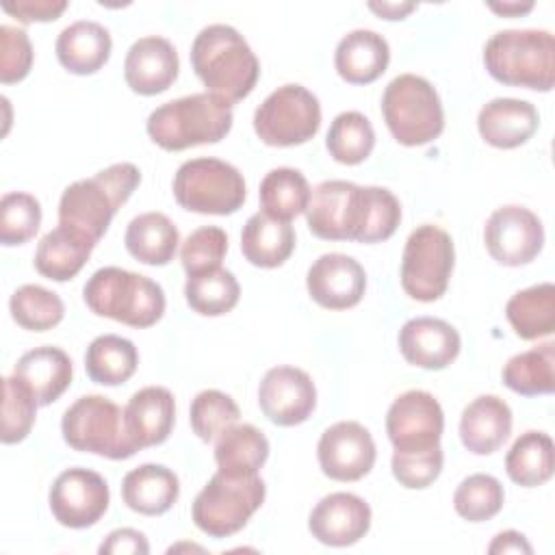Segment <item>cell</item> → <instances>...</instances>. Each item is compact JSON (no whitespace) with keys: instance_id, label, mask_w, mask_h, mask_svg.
Here are the masks:
<instances>
[{"instance_id":"cell-1","label":"cell","mask_w":555,"mask_h":555,"mask_svg":"<svg viewBox=\"0 0 555 555\" xmlns=\"http://www.w3.org/2000/svg\"><path fill=\"white\" fill-rule=\"evenodd\" d=\"M191 67L206 91L228 104L247 98L260 76L254 50L228 24H210L197 33L191 46Z\"/></svg>"},{"instance_id":"cell-2","label":"cell","mask_w":555,"mask_h":555,"mask_svg":"<svg viewBox=\"0 0 555 555\" xmlns=\"http://www.w3.org/2000/svg\"><path fill=\"white\" fill-rule=\"evenodd\" d=\"M139 182L141 171L132 163H115L93 178L76 180L61 195L59 223L69 225L98 243Z\"/></svg>"},{"instance_id":"cell-3","label":"cell","mask_w":555,"mask_h":555,"mask_svg":"<svg viewBox=\"0 0 555 555\" xmlns=\"http://www.w3.org/2000/svg\"><path fill=\"white\" fill-rule=\"evenodd\" d=\"M232 121V104L204 91L160 104L150 113L145 128L158 147L180 152L221 141L230 132Z\"/></svg>"},{"instance_id":"cell-4","label":"cell","mask_w":555,"mask_h":555,"mask_svg":"<svg viewBox=\"0 0 555 555\" xmlns=\"http://www.w3.org/2000/svg\"><path fill=\"white\" fill-rule=\"evenodd\" d=\"M488 74L509 87L551 91L555 82V39L548 30H499L483 48Z\"/></svg>"},{"instance_id":"cell-5","label":"cell","mask_w":555,"mask_h":555,"mask_svg":"<svg viewBox=\"0 0 555 555\" xmlns=\"http://www.w3.org/2000/svg\"><path fill=\"white\" fill-rule=\"evenodd\" d=\"M87 308L130 327H150L165 312V293L147 275L119 267L98 269L82 288Z\"/></svg>"},{"instance_id":"cell-6","label":"cell","mask_w":555,"mask_h":555,"mask_svg":"<svg viewBox=\"0 0 555 555\" xmlns=\"http://www.w3.org/2000/svg\"><path fill=\"white\" fill-rule=\"evenodd\" d=\"M382 115L397 143L416 147L431 143L444 130V111L438 91L416 74H399L382 95Z\"/></svg>"},{"instance_id":"cell-7","label":"cell","mask_w":555,"mask_h":555,"mask_svg":"<svg viewBox=\"0 0 555 555\" xmlns=\"http://www.w3.org/2000/svg\"><path fill=\"white\" fill-rule=\"evenodd\" d=\"M61 431L72 449L108 460H128L139 451L126 431L124 410L102 395L76 399L63 414Z\"/></svg>"},{"instance_id":"cell-8","label":"cell","mask_w":555,"mask_h":555,"mask_svg":"<svg viewBox=\"0 0 555 555\" xmlns=\"http://www.w3.org/2000/svg\"><path fill=\"white\" fill-rule=\"evenodd\" d=\"M264 494L267 486L258 475L232 477L217 470L193 501V522L210 538H228L260 509Z\"/></svg>"},{"instance_id":"cell-9","label":"cell","mask_w":555,"mask_h":555,"mask_svg":"<svg viewBox=\"0 0 555 555\" xmlns=\"http://www.w3.org/2000/svg\"><path fill=\"white\" fill-rule=\"evenodd\" d=\"M173 197L191 212L232 215L245 202V180L241 171L219 158H191L173 176Z\"/></svg>"},{"instance_id":"cell-10","label":"cell","mask_w":555,"mask_h":555,"mask_svg":"<svg viewBox=\"0 0 555 555\" xmlns=\"http://www.w3.org/2000/svg\"><path fill=\"white\" fill-rule=\"evenodd\" d=\"M321 126V104L301 85H282L269 93L254 113L258 139L273 147H291L310 141Z\"/></svg>"},{"instance_id":"cell-11","label":"cell","mask_w":555,"mask_h":555,"mask_svg":"<svg viewBox=\"0 0 555 555\" xmlns=\"http://www.w3.org/2000/svg\"><path fill=\"white\" fill-rule=\"evenodd\" d=\"M455 251L449 232L438 225H418L405 241L401 286L416 301H436L444 295Z\"/></svg>"},{"instance_id":"cell-12","label":"cell","mask_w":555,"mask_h":555,"mask_svg":"<svg viewBox=\"0 0 555 555\" xmlns=\"http://www.w3.org/2000/svg\"><path fill=\"white\" fill-rule=\"evenodd\" d=\"M444 414L438 399L427 390L399 395L386 414V434L395 451L418 453L440 447Z\"/></svg>"},{"instance_id":"cell-13","label":"cell","mask_w":555,"mask_h":555,"mask_svg":"<svg viewBox=\"0 0 555 555\" xmlns=\"http://www.w3.org/2000/svg\"><path fill=\"white\" fill-rule=\"evenodd\" d=\"M488 254L503 267L531 262L544 245V228L535 212L525 206L507 204L496 208L483 228Z\"/></svg>"},{"instance_id":"cell-14","label":"cell","mask_w":555,"mask_h":555,"mask_svg":"<svg viewBox=\"0 0 555 555\" xmlns=\"http://www.w3.org/2000/svg\"><path fill=\"white\" fill-rule=\"evenodd\" d=\"M310 232L323 241H356L362 223V186L325 180L310 193L306 208Z\"/></svg>"},{"instance_id":"cell-15","label":"cell","mask_w":555,"mask_h":555,"mask_svg":"<svg viewBox=\"0 0 555 555\" xmlns=\"http://www.w3.org/2000/svg\"><path fill=\"white\" fill-rule=\"evenodd\" d=\"M50 512L69 529H85L95 525L108 509L111 492L102 475L89 468L63 470L50 488Z\"/></svg>"},{"instance_id":"cell-16","label":"cell","mask_w":555,"mask_h":555,"mask_svg":"<svg viewBox=\"0 0 555 555\" xmlns=\"http://www.w3.org/2000/svg\"><path fill=\"white\" fill-rule=\"evenodd\" d=\"M317 457L325 477L334 481H358L371 473L377 451L364 425L338 421L321 434Z\"/></svg>"},{"instance_id":"cell-17","label":"cell","mask_w":555,"mask_h":555,"mask_svg":"<svg viewBox=\"0 0 555 555\" xmlns=\"http://www.w3.org/2000/svg\"><path fill=\"white\" fill-rule=\"evenodd\" d=\"M258 403L271 423L293 427L312 414L317 388L306 371L297 366H273L258 386Z\"/></svg>"},{"instance_id":"cell-18","label":"cell","mask_w":555,"mask_h":555,"mask_svg":"<svg viewBox=\"0 0 555 555\" xmlns=\"http://www.w3.org/2000/svg\"><path fill=\"white\" fill-rule=\"evenodd\" d=\"M310 297L327 310H347L360 304L366 291L362 264L347 254L319 256L306 275Z\"/></svg>"},{"instance_id":"cell-19","label":"cell","mask_w":555,"mask_h":555,"mask_svg":"<svg viewBox=\"0 0 555 555\" xmlns=\"http://www.w3.org/2000/svg\"><path fill=\"white\" fill-rule=\"evenodd\" d=\"M371 527V507L351 492H332L323 496L308 518L312 538L327 546H351L366 535Z\"/></svg>"},{"instance_id":"cell-20","label":"cell","mask_w":555,"mask_h":555,"mask_svg":"<svg viewBox=\"0 0 555 555\" xmlns=\"http://www.w3.org/2000/svg\"><path fill=\"white\" fill-rule=\"evenodd\" d=\"M457 330L436 317H414L399 330V351L412 366L440 371L460 353Z\"/></svg>"},{"instance_id":"cell-21","label":"cell","mask_w":555,"mask_h":555,"mask_svg":"<svg viewBox=\"0 0 555 555\" xmlns=\"http://www.w3.org/2000/svg\"><path fill=\"white\" fill-rule=\"evenodd\" d=\"M180 61L173 43L165 37L137 39L124 61V78L139 95H156L167 91L178 78Z\"/></svg>"},{"instance_id":"cell-22","label":"cell","mask_w":555,"mask_h":555,"mask_svg":"<svg viewBox=\"0 0 555 555\" xmlns=\"http://www.w3.org/2000/svg\"><path fill=\"white\" fill-rule=\"evenodd\" d=\"M173 421L176 401L163 386H145L137 390L124 408L126 431L139 451L165 442L173 429Z\"/></svg>"},{"instance_id":"cell-23","label":"cell","mask_w":555,"mask_h":555,"mask_svg":"<svg viewBox=\"0 0 555 555\" xmlns=\"http://www.w3.org/2000/svg\"><path fill=\"white\" fill-rule=\"evenodd\" d=\"M540 117L531 102L518 98H494L481 106L477 130L481 139L499 150H512L527 143L538 130Z\"/></svg>"},{"instance_id":"cell-24","label":"cell","mask_w":555,"mask_h":555,"mask_svg":"<svg viewBox=\"0 0 555 555\" xmlns=\"http://www.w3.org/2000/svg\"><path fill=\"white\" fill-rule=\"evenodd\" d=\"M512 434V410L496 395L473 399L460 416V440L475 455H490Z\"/></svg>"},{"instance_id":"cell-25","label":"cell","mask_w":555,"mask_h":555,"mask_svg":"<svg viewBox=\"0 0 555 555\" xmlns=\"http://www.w3.org/2000/svg\"><path fill=\"white\" fill-rule=\"evenodd\" d=\"M390 61L388 41L369 28L347 33L334 52L338 76L351 85H369L377 80Z\"/></svg>"},{"instance_id":"cell-26","label":"cell","mask_w":555,"mask_h":555,"mask_svg":"<svg viewBox=\"0 0 555 555\" xmlns=\"http://www.w3.org/2000/svg\"><path fill=\"white\" fill-rule=\"evenodd\" d=\"M111 33L91 20H80L65 26L56 37V59L59 63L76 74H95L111 56Z\"/></svg>"},{"instance_id":"cell-27","label":"cell","mask_w":555,"mask_h":555,"mask_svg":"<svg viewBox=\"0 0 555 555\" xmlns=\"http://www.w3.org/2000/svg\"><path fill=\"white\" fill-rule=\"evenodd\" d=\"M180 481L163 464H141L126 473L121 481L124 503L143 516H160L178 501Z\"/></svg>"},{"instance_id":"cell-28","label":"cell","mask_w":555,"mask_h":555,"mask_svg":"<svg viewBox=\"0 0 555 555\" xmlns=\"http://www.w3.org/2000/svg\"><path fill=\"white\" fill-rule=\"evenodd\" d=\"M95 241L69 225H56L37 245L35 269L54 282L72 280L89 260Z\"/></svg>"},{"instance_id":"cell-29","label":"cell","mask_w":555,"mask_h":555,"mask_svg":"<svg viewBox=\"0 0 555 555\" xmlns=\"http://www.w3.org/2000/svg\"><path fill=\"white\" fill-rule=\"evenodd\" d=\"M295 249V230L291 221H280L267 212L247 219L241 232V251L245 260L260 269H275L288 260Z\"/></svg>"},{"instance_id":"cell-30","label":"cell","mask_w":555,"mask_h":555,"mask_svg":"<svg viewBox=\"0 0 555 555\" xmlns=\"http://www.w3.org/2000/svg\"><path fill=\"white\" fill-rule=\"evenodd\" d=\"M72 373L69 356L50 345L26 351L13 369V375L22 377L30 386L39 405L54 403L72 384Z\"/></svg>"},{"instance_id":"cell-31","label":"cell","mask_w":555,"mask_h":555,"mask_svg":"<svg viewBox=\"0 0 555 555\" xmlns=\"http://www.w3.org/2000/svg\"><path fill=\"white\" fill-rule=\"evenodd\" d=\"M124 243L128 254L139 262L163 267L173 260L180 243V232L167 215L143 212L128 223Z\"/></svg>"},{"instance_id":"cell-32","label":"cell","mask_w":555,"mask_h":555,"mask_svg":"<svg viewBox=\"0 0 555 555\" xmlns=\"http://www.w3.org/2000/svg\"><path fill=\"white\" fill-rule=\"evenodd\" d=\"M267 457H269V440L258 427L249 423L228 427L217 438V444H215L217 468L232 477L258 475Z\"/></svg>"},{"instance_id":"cell-33","label":"cell","mask_w":555,"mask_h":555,"mask_svg":"<svg viewBox=\"0 0 555 555\" xmlns=\"http://www.w3.org/2000/svg\"><path fill=\"white\" fill-rule=\"evenodd\" d=\"M505 317L522 340H535L555 332V286L542 282L518 291L505 304Z\"/></svg>"},{"instance_id":"cell-34","label":"cell","mask_w":555,"mask_h":555,"mask_svg":"<svg viewBox=\"0 0 555 555\" xmlns=\"http://www.w3.org/2000/svg\"><path fill=\"white\" fill-rule=\"evenodd\" d=\"M555 451L553 440L544 431L529 429L520 434L505 455L507 477L525 488H535L553 477Z\"/></svg>"},{"instance_id":"cell-35","label":"cell","mask_w":555,"mask_h":555,"mask_svg":"<svg viewBox=\"0 0 555 555\" xmlns=\"http://www.w3.org/2000/svg\"><path fill=\"white\" fill-rule=\"evenodd\" d=\"M139 364V351L132 340L117 334H102L85 351V371L91 382L119 386L128 382Z\"/></svg>"},{"instance_id":"cell-36","label":"cell","mask_w":555,"mask_h":555,"mask_svg":"<svg viewBox=\"0 0 555 555\" xmlns=\"http://www.w3.org/2000/svg\"><path fill=\"white\" fill-rule=\"evenodd\" d=\"M501 377L509 390L522 397L551 395L555 390V345L542 343L540 347L512 356Z\"/></svg>"},{"instance_id":"cell-37","label":"cell","mask_w":555,"mask_h":555,"mask_svg":"<svg viewBox=\"0 0 555 555\" xmlns=\"http://www.w3.org/2000/svg\"><path fill=\"white\" fill-rule=\"evenodd\" d=\"M310 186L306 176L293 167H275L260 182V206L273 219L291 221L306 212L310 204Z\"/></svg>"},{"instance_id":"cell-38","label":"cell","mask_w":555,"mask_h":555,"mask_svg":"<svg viewBox=\"0 0 555 555\" xmlns=\"http://www.w3.org/2000/svg\"><path fill=\"white\" fill-rule=\"evenodd\" d=\"M184 297L191 310L204 317H221L230 312L241 297V286L232 271L210 269L186 278Z\"/></svg>"},{"instance_id":"cell-39","label":"cell","mask_w":555,"mask_h":555,"mask_svg":"<svg viewBox=\"0 0 555 555\" xmlns=\"http://www.w3.org/2000/svg\"><path fill=\"white\" fill-rule=\"evenodd\" d=\"M325 147L336 163L358 165L366 160L375 147V130L358 111H345L330 124Z\"/></svg>"},{"instance_id":"cell-40","label":"cell","mask_w":555,"mask_h":555,"mask_svg":"<svg viewBox=\"0 0 555 555\" xmlns=\"http://www.w3.org/2000/svg\"><path fill=\"white\" fill-rule=\"evenodd\" d=\"M9 310L13 321L30 332L52 330L65 317L63 299L39 284L20 286L9 299Z\"/></svg>"},{"instance_id":"cell-41","label":"cell","mask_w":555,"mask_h":555,"mask_svg":"<svg viewBox=\"0 0 555 555\" xmlns=\"http://www.w3.org/2000/svg\"><path fill=\"white\" fill-rule=\"evenodd\" d=\"M505 503L503 486L496 477L486 473H475L462 479L453 494L455 512L468 522L490 520L501 512Z\"/></svg>"},{"instance_id":"cell-42","label":"cell","mask_w":555,"mask_h":555,"mask_svg":"<svg viewBox=\"0 0 555 555\" xmlns=\"http://www.w3.org/2000/svg\"><path fill=\"white\" fill-rule=\"evenodd\" d=\"M2 388H4V399H2V429H0V440L4 444H15L22 442L33 425H35V416H37V397L30 390V386L17 377V375H9L2 379Z\"/></svg>"},{"instance_id":"cell-43","label":"cell","mask_w":555,"mask_h":555,"mask_svg":"<svg viewBox=\"0 0 555 555\" xmlns=\"http://www.w3.org/2000/svg\"><path fill=\"white\" fill-rule=\"evenodd\" d=\"M238 416H241V410L234 403V399L215 388L197 392L189 410L191 429L204 442L219 438L228 427L236 425Z\"/></svg>"},{"instance_id":"cell-44","label":"cell","mask_w":555,"mask_h":555,"mask_svg":"<svg viewBox=\"0 0 555 555\" xmlns=\"http://www.w3.org/2000/svg\"><path fill=\"white\" fill-rule=\"evenodd\" d=\"M401 221L399 199L384 186H362V223L358 243H379L395 234Z\"/></svg>"},{"instance_id":"cell-45","label":"cell","mask_w":555,"mask_h":555,"mask_svg":"<svg viewBox=\"0 0 555 555\" xmlns=\"http://www.w3.org/2000/svg\"><path fill=\"white\" fill-rule=\"evenodd\" d=\"M41 225V204L35 195L13 191L0 199V243L22 245L30 241Z\"/></svg>"},{"instance_id":"cell-46","label":"cell","mask_w":555,"mask_h":555,"mask_svg":"<svg viewBox=\"0 0 555 555\" xmlns=\"http://www.w3.org/2000/svg\"><path fill=\"white\" fill-rule=\"evenodd\" d=\"M228 251V234L217 225H202L193 230L180 247V260L186 275L204 273L221 267Z\"/></svg>"},{"instance_id":"cell-47","label":"cell","mask_w":555,"mask_h":555,"mask_svg":"<svg viewBox=\"0 0 555 555\" xmlns=\"http://www.w3.org/2000/svg\"><path fill=\"white\" fill-rule=\"evenodd\" d=\"M444 453L440 447H434L429 451H418V453H392V475L395 479L408 488V490H423L431 486L440 470H442Z\"/></svg>"},{"instance_id":"cell-48","label":"cell","mask_w":555,"mask_h":555,"mask_svg":"<svg viewBox=\"0 0 555 555\" xmlns=\"http://www.w3.org/2000/svg\"><path fill=\"white\" fill-rule=\"evenodd\" d=\"M33 67V46L28 33L17 26H0V82L13 85L28 76Z\"/></svg>"},{"instance_id":"cell-49","label":"cell","mask_w":555,"mask_h":555,"mask_svg":"<svg viewBox=\"0 0 555 555\" xmlns=\"http://www.w3.org/2000/svg\"><path fill=\"white\" fill-rule=\"evenodd\" d=\"M67 9L65 0H15L2 2V11L13 15L22 24L52 22Z\"/></svg>"},{"instance_id":"cell-50","label":"cell","mask_w":555,"mask_h":555,"mask_svg":"<svg viewBox=\"0 0 555 555\" xmlns=\"http://www.w3.org/2000/svg\"><path fill=\"white\" fill-rule=\"evenodd\" d=\"M98 551L102 555H126V553L128 555H147L150 544L141 531L124 527V529L111 531Z\"/></svg>"},{"instance_id":"cell-51","label":"cell","mask_w":555,"mask_h":555,"mask_svg":"<svg viewBox=\"0 0 555 555\" xmlns=\"http://www.w3.org/2000/svg\"><path fill=\"white\" fill-rule=\"evenodd\" d=\"M488 553L496 555V553H527L531 555L533 548L531 544L527 542V538L514 529H507V531H501L494 535V540L490 542L488 546Z\"/></svg>"},{"instance_id":"cell-52","label":"cell","mask_w":555,"mask_h":555,"mask_svg":"<svg viewBox=\"0 0 555 555\" xmlns=\"http://www.w3.org/2000/svg\"><path fill=\"white\" fill-rule=\"evenodd\" d=\"M369 9L384 20H403L416 9L414 2H369Z\"/></svg>"},{"instance_id":"cell-53","label":"cell","mask_w":555,"mask_h":555,"mask_svg":"<svg viewBox=\"0 0 555 555\" xmlns=\"http://www.w3.org/2000/svg\"><path fill=\"white\" fill-rule=\"evenodd\" d=\"M488 9H490V11H494V13H499V15L518 17V15L529 13V11L533 9V2H525V4H520V2H503V4H499V2H490V4H488Z\"/></svg>"}]
</instances>
